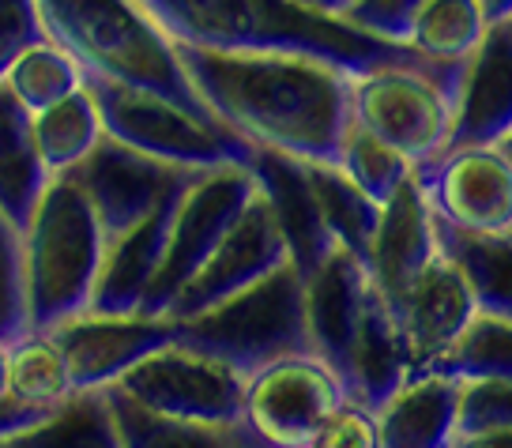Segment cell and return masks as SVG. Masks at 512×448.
<instances>
[{
    "label": "cell",
    "mask_w": 512,
    "mask_h": 448,
    "mask_svg": "<svg viewBox=\"0 0 512 448\" xmlns=\"http://www.w3.org/2000/svg\"><path fill=\"white\" fill-rule=\"evenodd\" d=\"M27 332H53L64 320L91 309L106 230L87 192L68 174L49 177L31 223L19 234Z\"/></svg>",
    "instance_id": "cell-4"
},
{
    "label": "cell",
    "mask_w": 512,
    "mask_h": 448,
    "mask_svg": "<svg viewBox=\"0 0 512 448\" xmlns=\"http://www.w3.org/2000/svg\"><path fill=\"white\" fill-rule=\"evenodd\" d=\"M177 57L215 121L249 147H268L298 162L339 159L351 125V72L294 53L177 46Z\"/></svg>",
    "instance_id": "cell-1"
},
{
    "label": "cell",
    "mask_w": 512,
    "mask_h": 448,
    "mask_svg": "<svg viewBox=\"0 0 512 448\" xmlns=\"http://www.w3.org/2000/svg\"><path fill=\"white\" fill-rule=\"evenodd\" d=\"M31 128L38 155H42V162H46V170L53 177L80 166L98 147V140L106 136L95 98H91L87 87L64 95L61 102H53L46 110L31 113Z\"/></svg>",
    "instance_id": "cell-26"
},
{
    "label": "cell",
    "mask_w": 512,
    "mask_h": 448,
    "mask_svg": "<svg viewBox=\"0 0 512 448\" xmlns=\"http://www.w3.org/2000/svg\"><path fill=\"white\" fill-rule=\"evenodd\" d=\"M0 448H121L110 403H106V388L72 392L38 426L16 437H4Z\"/></svg>",
    "instance_id": "cell-27"
},
{
    "label": "cell",
    "mask_w": 512,
    "mask_h": 448,
    "mask_svg": "<svg viewBox=\"0 0 512 448\" xmlns=\"http://www.w3.org/2000/svg\"><path fill=\"white\" fill-rule=\"evenodd\" d=\"M305 448H381L377 411H369L366 403L343 400L332 415L320 422L313 441Z\"/></svg>",
    "instance_id": "cell-36"
},
{
    "label": "cell",
    "mask_w": 512,
    "mask_h": 448,
    "mask_svg": "<svg viewBox=\"0 0 512 448\" xmlns=\"http://www.w3.org/2000/svg\"><path fill=\"white\" fill-rule=\"evenodd\" d=\"M245 166L256 177V189L264 192V200L272 204L275 223H279L283 238H287L290 264L305 279L324 256L336 249L332 230H328L324 215H320L317 196L309 189L305 166L298 159H290V155L268 151V147H253V155H249Z\"/></svg>",
    "instance_id": "cell-21"
},
{
    "label": "cell",
    "mask_w": 512,
    "mask_h": 448,
    "mask_svg": "<svg viewBox=\"0 0 512 448\" xmlns=\"http://www.w3.org/2000/svg\"><path fill=\"white\" fill-rule=\"evenodd\" d=\"M369 290V268L347 249H332L313 272L305 275V324L309 347L320 362H328L339 381H347L351 339L362 317Z\"/></svg>",
    "instance_id": "cell-18"
},
{
    "label": "cell",
    "mask_w": 512,
    "mask_h": 448,
    "mask_svg": "<svg viewBox=\"0 0 512 448\" xmlns=\"http://www.w3.org/2000/svg\"><path fill=\"white\" fill-rule=\"evenodd\" d=\"M283 264H290L287 238H283V230L275 223L272 204L264 200V192L256 189L253 200L234 219V226L215 245V253L204 260V268L181 287L174 305L166 309V317L170 320L196 317V313H204L211 305L234 298L238 290L260 283L264 275L279 272Z\"/></svg>",
    "instance_id": "cell-11"
},
{
    "label": "cell",
    "mask_w": 512,
    "mask_h": 448,
    "mask_svg": "<svg viewBox=\"0 0 512 448\" xmlns=\"http://www.w3.org/2000/svg\"><path fill=\"white\" fill-rule=\"evenodd\" d=\"M437 249V226H433V208L426 192L411 174L400 189L392 192L381 204V223L373 234V249H369V279L377 283L388 302L396 305L400 294L411 287Z\"/></svg>",
    "instance_id": "cell-20"
},
{
    "label": "cell",
    "mask_w": 512,
    "mask_h": 448,
    "mask_svg": "<svg viewBox=\"0 0 512 448\" xmlns=\"http://www.w3.org/2000/svg\"><path fill=\"white\" fill-rule=\"evenodd\" d=\"M174 324V343L230 362L245 377L275 358L313 354L305 324V279L294 264H283L234 298Z\"/></svg>",
    "instance_id": "cell-5"
},
{
    "label": "cell",
    "mask_w": 512,
    "mask_h": 448,
    "mask_svg": "<svg viewBox=\"0 0 512 448\" xmlns=\"http://www.w3.org/2000/svg\"><path fill=\"white\" fill-rule=\"evenodd\" d=\"M49 170L34 144L31 113L0 83V219L23 234L49 185Z\"/></svg>",
    "instance_id": "cell-23"
},
{
    "label": "cell",
    "mask_w": 512,
    "mask_h": 448,
    "mask_svg": "<svg viewBox=\"0 0 512 448\" xmlns=\"http://www.w3.org/2000/svg\"><path fill=\"white\" fill-rule=\"evenodd\" d=\"M226 433H230V448H268V445H264V441H256L253 433L245 430L241 422H238V426H230V430H226Z\"/></svg>",
    "instance_id": "cell-41"
},
{
    "label": "cell",
    "mask_w": 512,
    "mask_h": 448,
    "mask_svg": "<svg viewBox=\"0 0 512 448\" xmlns=\"http://www.w3.org/2000/svg\"><path fill=\"white\" fill-rule=\"evenodd\" d=\"M512 132V23H486L479 46L467 53L452 132L445 147L497 144Z\"/></svg>",
    "instance_id": "cell-15"
},
{
    "label": "cell",
    "mask_w": 512,
    "mask_h": 448,
    "mask_svg": "<svg viewBox=\"0 0 512 448\" xmlns=\"http://www.w3.org/2000/svg\"><path fill=\"white\" fill-rule=\"evenodd\" d=\"M27 336V298H23V249L19 234L0 219V339L16 343Z\"/></svg>",
    "instance_id": "cell-34"
},
{
    "label": "cell",
    "mask_w": 512,
    "mask_h": 448,
    "mask_svg": "<svg viewBox=\"0 0 512 448\" xmlns=\"http://www.w3.org/2000/svg\"><path fill=\"white\" fill-rule=\"evenodd\" d=\"M486 31L479 0H422L411 19L407 46L430 61H467Z\"/></svg>",
    "instance_id": "cell-31"
},
{
    "label": "cell",
    "mask_w": 512,
    "mask_h": 448,
    "mask_svg": "<svg viewBox=\"0 0 512 448\" xmlns=\"http://www.w3.org/2000/svg\"><path fill=\"white\" fill-rule=\"evenodd\" d=\"M509 23H512V19H509Z\"/></svg>",
    "instance_id": "cell-45"
},
{
    "label": "cell",
    "mask_w": 512,
    "mask_h": 448,
    "mask_svg": "<svg viewBox=\"0 0 512 448\" xmlns=\"http://www.w3.org/2000/svg\"><path fill=\"white\" fill-rule=\"evenodd\" d=\"M460 381L418 373L377 411L381 448H448L456 437Z\"/></svg>",
    "instance_id": "cell-22"
},
{
    "label": "cell",
    "mask_w": 512,
    "mask_h": 448,
    "mask_svg": "<svg viewBox=\"0 0 512 448\" xmlns=\"http://www.w3.org/2000/svg\"><path fill=\"white\" fill-rule=\"evenodd\" d=\"M38 16L49 38L68 49L87 76L162 95L219 125L192 91L174 38L136 0H38Z\"/></svg>",
    "instance_id": "cell-3"
},
{
    "label": "cell",
    "mask_w": 512,
    "mask_h": 448,
    "mask_svg": "<svg viewBox=\"0 0 512 448\" xmlns=\"http://www.w3.org/2000/svg\"><path fill=\"white\" fill-rule=\"evenodd\" d=\"M189 181H181L174 192H166L140 223H132L117 238L106 241V253H102V268H98V283L87 313H102V317L140 313L147 287H151V279H155L162 264V253H166V238H170L177 200H181V192L189 189Z\"/></svg>",
    "instance_id": "cell-16"
},
{
    "label": "cell",
    "mask_w": 512,
    "mask_h": 448,
    "mask_svg": "<svg viewBox=\"0 0 512 448\" xmlns=\"http://www.w3.org/2000/svg\"><path fill=\"white\" fill-rule=\"evenodd\" d=\"M83 87L91 91L102 117V132L140 155L181 166V170H215V166H245L253 147L223 125H208L170 98L136 91L125 83L102 80L83 72Z\"/></svg>",
    "instance_id": "cell-7"
},
{
    "label": "cell",
    "mask_w": 512,
    "mask_h": 448,
    "mask_svg": "<svg viewBox=\"0 0 512 448\" xmlns=\"http://www.w3.org/2000/svg\"><path fill=\"white\" fill-rule=\"evenodd\" d=\"M415 177L437 219L479 234L512 230V166L494 144L445 147Z\"/></svg>",
    "instance_id": "cell-12"
},
{
    "label": "cell",
    "mask_w": 512,
    "mask_h": 448,
    "mask_svg": "<svg viewBox=\"0 0 512 448\" xmlns=\"http://www.w3.org/2000/svg\"><path fill=\"white\" fill-rule=\"evenodd\" d=\"M302 166L309 177V189L320 204V215L332 230V241L369 268V249H373V234L381 223V204L369 200L336 162H302Z\"/></svg>",
    "instance_id": "cell-25"
},
{
    "label": "cell",
    "mask_w": 512,
    "mask_h": 448,
    "mask_svg": "<svg viewBox=\"0 0 512 448\" xmlns=\"http://www.w3.org/2000/svg\"><path fill=\"white\" fill-rule=\"evenodd\" d=\"M433 226H437V249L464 275L479 313L512 320V230L479 234V230H460L437 215Z\"/></svg>",
    "instance_id": "cell-24"
},
{
    "label": "cell",
    "mask_w": 512,
    "mask_h": 448,
    "mask_svg": "<svg viewBox=\"0 0 512 448\" xmlns=\"http://www.w3.org/2000/svg\"><path fill=\"white\" fill-rule=\"evenodd\" d=\"M192 174H200V170H181V166L159 162L151 155H140L110 136H102L95 151L80 166L68 170V177L87 192L98 223L106 230V241L117 238L132 223H140L166 192H174Z\"/></svg>",
    "instance_id": "cell-13"
},
{
    "label": "cell",
    "mask_w": 512,
    "mask_h": 448,
    "mask_svg": "<svg viewBox=\"0 0 512 448\" xmlns=\"http://www.w3.org/2000/svg\"><path fill=\"white\" fill-rule=\"evenodd\" d=\"M418 8H422V0H354L343 12V19L384 42H407Z\"/></svg>",
    "instance_id": "cell-37"
},
{
    "label": "cell",
    "mask_w": 512,
    "mask_h": 448,
    "mask_svg": "<svg viewBox=\"0 0 512 448\" xmlns=\"http://www.w3.org/2000/svg\"><path fill=\"white\" fill-rule=\"evenodd\" d=\"M177 46L211 53H294L336 64L351 76L381 64L418 61L407 42H384L343 16L317 12L302 0H136Z\"/></svg>",
    "instance_id": "cell-2"
},
{
    "label": "cell",
    "mask_w": 512,
    "mask_h": 448,
    "mask_svg": "<svg viewBox=\"0 0 512 448\" xmlns=\"http://www.w3.org/2000/svg\"><path fill=\"white\" fill-rule=\"evenodd\" d=\"M49 336L57 339L72 388L91 392V388H110L125 377L132 366H140L147 354L174 343L177 324L170 317H102V313H80V317L57 324Z\"/></svg>",
    "instance_id": "cell-14"
},
{
    "label": "cell",
    "mask_w": 512,
    "mask_h": 448,
    "mask_svg": "<svg viewBox=\"0 0 512 448\" xmlns=\"http://www.w3.org/2000/svg\"><path fill=\"white\" fill-rule=\"evenodd\" d=\"M430 373H445L456 381H512V320L475 313Z\"/></svg>",
    "instance_id": "cell-30"
},
{
    "label": "cell",
    "mask_w": 512,
    "mask_h": 448,
    "mask_svg": "<svg viewBox=\"0 0 512 448\" xmlns=\"http://www.w3.org/2000/svg\"><path fill=\"white\" fill-rule=\"evenodd\" d=\"M42 38L49 34L38 16V0H0V80L19 53Z\"/></svg>",
    "instance_id": "cell-38"
},
{
    "label": "cell",
    "mask_w": 512,
    "mask_h": 448,
    "mask_svg": "<svg viewBox=\"0 0 512 448\" xmlns=\"http://www.w3.org/2000/svg\"><path fill=\"white\" fill-rule=\"evenodd\" d=\"M106 403H110L121 448H230V433L226 430L155 415L113 384L106 388Z\"/></svg>",
    "instance_id": "cell-32"
},
{
    "label": "cell",
    "mask_w": 512,
    "mask_h": 448,
    "mask_svg": "<svg viewBox=\"0 0 512 448\" xmlns=\"http://www.w3.org/2000/svg\"><path fill=\"white\" fill-rule=\"evenodd\" d=\"M336 166L351 177L358 189L366 192L369 200H377V204H384L407 177L415 174V166L403 159L396 147H388L384 140H377V136H373L369 128L358 125V121H351L347 132H343Z\"/></svg>",
    "instance_id": "cell-33"
},
{
    "label": "cell",
    "mask_w": 512,
    "mask_h": 448,
    "mask_svg": "<svg viewBox=\"0 0 512 448\" xmlns=\"http://www.w3.org/2000/svg\"><path fill=\"white\" fill-rule=\"evenodd\" d=\"M113 388H121L125 396H132L155 415L215 426V430L238 426L241 403H245L241 369L211 354L192 351V347H181V343H166L155 354H147Z\"/></svg>",
    "instance_id": "cell-9"
},
{
    "label": "cell",
    "mask_w": 512,
    "mask_h": 448,
    "mask_svg": "<svg viewBox=\"0 0 512 448\" xmlns=\"http://www.w3.org/2000/svg\"><path fill=\"white\" fill-rule=\"evenodd\" d=\"M8 339H0V400L8 396Z\"/></svg>",
    "instance_id": "cell-43"
},
{
    "label": "cell",
    "mask_w": 512,
    "mask_h": 448,
    "mask_svg": "<svg viewBox=\"0 0 512 448\" xmlns=\"http://www.w3.org/2000/svg\"><path fill=\"white\" fill-rule=\"evenodd\" d=\"M486 23H501V19H512V0H479Z\"/></svg>",
    "instance_id": "cell-40"
},
{
    "label": "cell",
    "mask_w": 512,
    "mask_h": 448,
    "mask_svg": "<svg viewBox=\"0 0 512 448\" xmlns=\"http://www.w3.org/2000/svg\"><path fill=\"white\" fill-rule=\"evenodd\" d=\"M494 147L501 151V155H505V162L512 166V132H505V136H501V140H497Z\"/></svg>",
    "instance_id": "cell-44"
},
{
    "label": "cell",
    "mask_w": 512,
    "mask_h": 448,
    "mask_svg": "<svg viewBox=\"0 0 512 448\" xmlns=\"http://www.w3.org/2000/svg\"><path fill=\"white\" fill-rule=\"evenodd\" d=\"M4 87L16 95V102L27 113H38L61 102L64 95L80 91L83 87V68L80 61L68 53L64 46H57L53 38H42L19 53L16 61L8 64L4 72Z\"/></svg>",
    "instance_id": "cell-29"
},
{
    "label": "cell",
    "mask_w": 512,
    "mask_h": 448,
    "mask_svg": "<svg viewBox=\"0 0 512 448\" xmlns=\"http://www.w3.org/2000/svg\"><path fill=\"white\" fill-rule=\"evenodd\" d=\"M253 192L256 177L249 174V166H238V162L192 177L189 189L177 200L166 253H162V264L151 279V287H147L144 305H140L144 317H166V309L174 305L181 287L204 268V260L215 253V245L234 226L241 208L253 200Z\"/></svg>",
    "instance_id": "cell-8"
},
{
    "label": "cell",
    "mask_w": 512,
    "mask_h": 448,
    "mask_svg": "<svg viewBox=\"0 0 512 448\" xmlns=\"http://www.w3.org/2000/svg\"><path fill=\"white\" fill-rule=\"evenodd\" d=\"M72 373L57 339L49 332H27L8 347V396L42 411H57L72 396Z\"/></svg>",
    "instance_id": "cell-28"
},
{
    "label": "cell",
    "mask_w": 512,
    "mask_h": 448,
    "mask_svg": "<svg viewBox=\"0 0 512 448\" xmlns=\"http://www.w3.org/2000/svg\"><path fill=\"white\" fill-rule=\"evenodd\" d=\"M411 377H415V362H411L407 332L392 302L369 279L362 317L351 339V358H347V381H343L347 400L366 403L369 411H381Z\"/></svg>",
    "instance_id": "cell-19"
},
{
    "label": "cell",
    "mask_w": 512,
    "mask_h": 448,
    "mask_svg": "<svg viewBox=\"0 0 512 448\" xmlns=\"http://www.w3.org/2000/svg\"><path fill=\"white\" fill-rule=\"evenodd\" d=\"M347 388L317 354H287L245 377L241 426L268 448H305Z\"/></svg>",
    "instance_id": "cell-10"
},
{
    "label": "cell",
    "mask_w": 512,
    "mask_h": 448,
    "mask_svg": "<svg viewBox=\"0 0 512 448\" xmlns=\"http://www.w3.org/2000/svg\"><path fill=\"white\" fill-rule=\"evenodd\" d=\"M448 448H512V426L509 430H475L456 433Z\"/></svg>",
    "instance_id": "cell-39"
},
{
    "label": "cell",
    "mask_w": 512,
    "mask_h": 448,
    "mask_svg": "<svg viewBox=\"0 0 512 448\" xmlns=\"http://www.w3.org/2000/svg\"><path fill=\"white\" fill-rule=\"evenodd\" d=\"M400 317L407 343H411V362L418 373H430V366L460 339L471 317L479 313V305L467 290L464 275L456 272V264L445 253H437L411 279V287L400 294V302L392 305Z\"/></svg>",
    "instance_id": "cell-17"
},
{
    "label": "cell",
    "mask_w": 512,
    "mask_h": 448,
    "mask_svg": "<svg viewBox=\"0 0 512 448\" xmlns=\"http://www.w3.org/2000/svg\"><path fill=\"white\" fill-rule=\"evenodd\" d=\"M309 8H317V12H328V16H343L347 8H351L354 0H302Z\"/></svg>",
    "instance_id": "cell-42"
},
{
    "label": "cell",
    "mask_w": 512,
    "mask_h": 448,
    "mask_svg": "<svg viewBox=\"0 0 512 448\" xmlns=\"http://www.w3.org/2000/svg\"><path fill=\"white\" fill-rule=\"evenodd\" d=\"M464 61H400L354 76L351 121L396 147L411 166L441 155L452 132V110Z\"/></svg>",
    "instance_id": "cell-6"
},
{
    "label": "cell",
    "mask_w": 512,
    "mask_h": 448,
    "mask_svg": "<svg viewBox=\"0 0 512 448\" xmlns=\"http://www.w3.org/2000/svg\"><path fill=\"white\" fill-rule=\"evenodd\" d=\"M512 426V381H460L456 433L509 430Z\"/></svg>",
    "instance_id": "cell-35"
}]
</instances>
